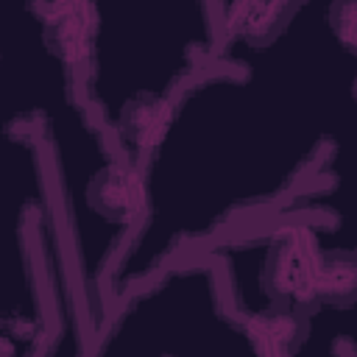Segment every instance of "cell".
I'll return each mask as SVG.
<instances>
[{"label":"cell","mask_w":357,"mask_h":357,"mask_svg":"<svg viewBox=\"0 0 357 357\" xmlns=\"http://www.w3.org/2000/svg\"><path fill=\"white\" fill-rule=\"evenodd\" d=\"M33 11L47 56L70 75H86L98 39L92 0H36Z\"/></svg>","instance_id":"1"}]
</instances>
